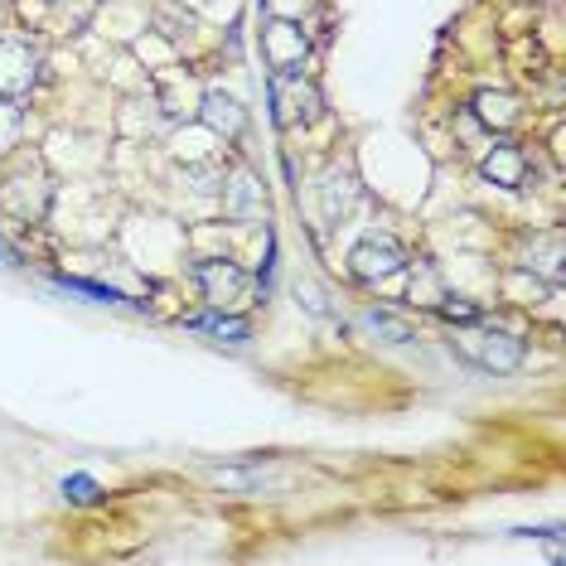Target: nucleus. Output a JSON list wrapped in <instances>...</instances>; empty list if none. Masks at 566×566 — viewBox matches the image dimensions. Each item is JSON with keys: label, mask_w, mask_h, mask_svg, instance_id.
I'll list each match as a JSON object with an SVG mask.
<instances>
[{"label": "nucleus", "mask_w": 566, "mask_h": 566, "mask_svg": "<svg viewBox=\"0 0 566 566\" xmlns=\"http://www.w3.org/2000/svg\"><path fill=\"white\" fill-rule=\"evenodd\" d=\"M455 349H460V358H470L474 368L494 373V378L523 368V339H513L504 329H470L455 339Z\"/></svg>", "instance_id": "nucleus-1"}, {"label": "nucleus", "mask_w": 566, "mask_h": 566, "mask_svg": "<svg viewBox=\"0 0 566 566\" xmlns=\"http://www.w3.org/2000/svg\"><path fill=\"white\" fill-rule=\"evenodd\" d=\"M195 281H199L203 301H209L213 311H242V305H252V295H256V281L242 272L238 262H199Z\"/></svg>", "instance_id": "nucleus-2"}, {"label": "nucleus", "mask_w": 566, "mask_h": 566, "mask_svg": "<svg viewBox=\"0 0 566 566\" xmlns=\"http://www.w3.org/2000/svg\"><path fill=\"white\" fill-rule=\"evenodd\" d=\"M349 266H354L358 281H368V286L373 281H392L407 266V248L392 233H373L349 252Z\"/></svg>", "instance_id": "nucleus-3"}, {"label": "nucleus", "mask_w": 566, "mask_h": 566, "mask_svg": "<svg viewBox=\"0 0 566 566\" xmlns=\"http://www.w3.org/2000/svg\"><path fill=\"white\" fill-rule=\"evenodd\" d=\"M262 54H266V63H272L276 78H295V73H301V63H305V34H301V24L272 20L262 30Z\"/></svg>", "instance_id": "nucleus-4"}, {"label": "nucleus", "mask_w": 566, "mask_h": 566, "mask_svg": "<svg viewBox=\"0 0 566 566\" xmlns=\"http://www.w3.org/2000/svg\"><path fill=\"white\" fill-rule=\"evenodd\" d=\"M34 63H40V59H34L30 44H20V40H6V44H0V97L20 102L24 93H30Z\"/></svg>", "instance_id": "nucleus-5"}, {"label": "nucleus", "mask_w": 566, "mask_h": 566, "mask_svg": "<svg viewBox=\"0 0 566 566\" xmlns=\"http://www.w3.org/2000/svg\"><path fill=\"white\" fill-rule=\"evenodd\" d=\"M223 209H228L233 223H262V218H266V189H262V179H256L252 170H238L233 185H228V195H223Z\"/></svg>", "instance_id": "nucleus-6"}, {"label": "nucleus", "mask_w": 566, "mask_h": 566, "mask_svg": "<svg viewBox=\"0 0 566 566\" xmlns=\"http://www.w3.org/2000/svg\"><path fill=\"white\" fill-rule=\"evenodd\" d=\"M480 175L489 179V185H499V189H523L527 156L518 146H509V140H499V146H489V156L480 160Z\"/></svg>", "instance_id": "nucleus-7"}, {"label": "nucleus", "mask_w": 566, "mask_h": 566, "mask_svg": "<svg viewBox=\"0 0 566 566\" xmlns=\"http://www.w3.org/2000/svg\"><path fill=\"white\" fill-rule=\"evenodd\" d=\"M470 117L484 122L489 132H513L518 117H523V102L513 97V93H494V87H484V93L470 102Z\"/></svg>", "instance_id": "nucleus-8"}, {"label": "nucleus", "mask_w": 566, "mask_h": 566, "mask_svg": "<svg viewBox=\"0 0 566 566\" xmlns=\"http://www.w3.org/2000/svg\"><path fill=\"white\" fill-rule=\"evenodd\" d=\"M199 112H203V122H209L213 132H223L228 140H238L242 136V122H248V117H242V107H238V97L218 93V87H213V93H203Z\"/></svg>", "instance_id": "nucleus-9"}, {"label": "nucleus", "mask_w": 566, "mask_h": 566, "mask_svg": "<svg viewBox=\"0 0 566 566\" xmlns=\"http://www.w3.org/2000/svg\"><path fill=\"white\" fill-rule=\"evenodd\" d=\"M358 199H364V189H358L354 175H329V185H325V218H329V223H344V218L358 209Z\"/></svg>", "instance_id": "nucleus-10"}, {"label": "nucleus", "mask_w": 566, "mask_h": 566, "mask_svg": "<svg viewBox=\"0 0 566 566\" xmlns=\"http://www.w3.org/2000/svg\"><path fill=\"white\" fill-rule=\"evenodd\" d=\"M527 266H533V272H543L547 281H562V233L537 238L533 248H527Z\"/></svg>", "instance_id": "nucleus-11"}, {"label": "nucleus", "mask_w": 566, "mask_h": 566, "mask_svg": "<svg viewBox=\"0 0 566 566\" xmlns=\"http://www.w3.org/2000/svg\"><path fill=\"white\" fill-rule=\"evenodd\" d=\"M195 329H209V334H213V339H223V344H248V339H252L248 319H238L233 311H218V315H203V319H195Z\"/></svg>", "instance_id": "nucleus-12"}, {"label": "nucleus", "mask_w": 566, "mask_h": 566, "mask_svg": "<svg viewBox=\"0 0 566 566\" xmlns=\"http://www.w3.org/2000/svg\"><path fill=\"white\" fill-rule=\"evenodd\" d=\"M364 325H368L373 334H378L382 344H411V339H417V329H411L407 319L388 315V311H368V315H364Z\"/></svg>", "instance_id": "nucleus-13"}, {"label": "nucleus", "mask_w": 566, "mask_h": 566, "mask_svg": "<svg viewBox=\"0 0 566 566\" xmlns=\"http://www.w3.org/2000/svg\"><path fill=\"white\" fill-rule=\"evenodd\" d=\"M441 295H446V291H441V276H436L427 262H417V276H411V301H427V305H436Z\"/></svg>", "instance_id": "nucleus-14"}, {"label": "nucleus", "mask_w": 566, "mask_h": 566, "mask_svg": "<svg viewBox=\"0 0 566 566\" xmlns=\"http://www.w3.org/2000/svg\"><path fill=\"white\" fill-rule=\"evenodd\" d=\"M20 126H24L20 107H15V102H10V97H0V156H6V150L20 140Z\"/></svg>", "instance_id": "nucleus-15"}, {"label": "nucleus", "mask_w": 566, "mask_h": 566, "mask_svg": "<svg viewBox=\"0 0 566 566\" xmlns=\"http://www.w3.org/2000/svg\"><path fill=\"white\" fill-rule=\"evenodd\" d=\"M59 291H73V295H87V301H97V305H126L112 286H93V281H59Z\"/></svg>", "instance_id": "nucleus-16"}, {"label": "nucleus", "mask_w": 566, "mask_h": 566, "mask_svg": "<svg viewBox=\"0 0 566 566\" xmlns=\"http://www.w3.org/2000/svg\"><path fill=\"white\" fill-rule=\"evenodd\" d=\"M97 494L102 489L87 480V474H69V480H63V499H69V504H97Z\"/></svg>", "instance_id": "nucleus-17"}, {"label": "nucleus", "mask_w": 566, "mask_h": 566, "mask_svg": "<svg viewBox=\"0 0 566 566\" xmlns=\"http://www.w3.org/2000/svg\"><path fill=\"white\" fill-rule=\"evenodd\" d=\"M436 311H441L446 319H455V325H480V311L465 305V301H455V295H441V301H436Z\"/></svg>", "instance_id": "nucleus-18"}, {"label": "nucleus", "mask_w": 566, "mask_h": 566, "mask_svg": "<svg viewBox=\"0 0 566 566\" xmlns=\"http://www.w3.org/2000/svg\"><path fill=\"white\" fill-rule=\"evenodd\" d=\"M209 474L223 489H256V480H262V474H252V470H209Z\"/></svg>", "instance_id": "nucleus-19"}, {"label": "nucleus", "mask_w": 566, "mask_h": 566, "mask_svg": "<svg viewBox=\"0 0 566 566\" xmlns=\"http://www.w3.org/2000/svg\"><path fill=\"white\" fill-rule=\"evenodd\" d=\"M0 266H15V252H10L6 242H0Z\"/></svg>", "instance_id": "nucleus-20"}]
</instances>
